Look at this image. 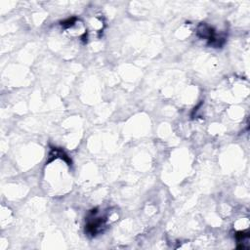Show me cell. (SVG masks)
I'll list each match as a JSON object with an SVG mask.
<instances>
[{
  "instance_id": "obj_3",
  "label": "cell",
  "mask_w": 250,
  "mask_h": 250,
  "mask_svg": "<svg viewBox=\"0 0 250 250\" xmlns=\"http://www.w3.org/2000/svg\"><path fill=\"white\" fill-rule=\"evenodd\" d=\"M75 22V18H71V19H67L63 21H62V26L64 28H68L70 26H72Z\"/></svg>"
},
{
  "instance_id": "obj_1",
  "label": "cell",
  "mask_w": 250,
  "mask_h": 250,
  "mask_svg": "<svg viewBox=\"0 0 250 250\" xmlns=\"http://www.w3.org/2000/svg\"><path fill=\"white\" fill-rule=\"evenodd\" d=\"M197 35L200 38L207 40L208 44L215 48L221 47L225 43V37L222 35H218L213 27L209 26L204 22H201L197 26Z\"/></svg>"
},
{
  "instance_id": "obj_2",
  "label": "cell",
  "mask_w": 250,
  "mask_h": 250,
  "mask_svg": "<svg viewBox=\"0 0 250 250\" xmlns=\"http://www.w3.org/2000/svg\"><path fill=\"white\" fill-rule=\"evenodd\" d=\"M96 214L97 209L92 210L87 220L86 231L90 235H96L97 233L103 231V229L105 227V219L103 217H96Z\"/></svg>"
}]
</instances>
